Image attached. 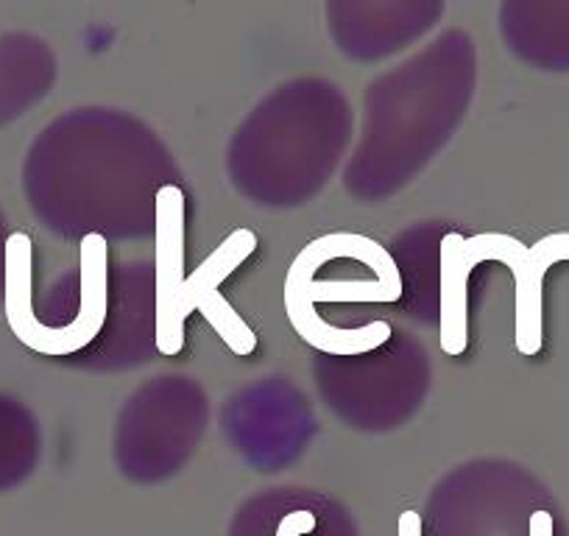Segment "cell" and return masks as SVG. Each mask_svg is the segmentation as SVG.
<instances>
[{
	"label": "cell",
	"instance_id": "6da1fadb",
	"mask_svg": "<svg viewBox=\"0 0 569 536\" xmlns=\"http://www.w3.org/2000/svg\"><path fill=\"white\" fill-rule=\"evenodd\" d=\"M402 275L386 246L358 232H330L310 240L284 277V314L297 336L319 353L355 358L391 338L388 321L336 327L316 314L319 302H397Z\"/></svg>",
	"mask_w": 569,
	"mask_h": 536
},
{
	"label": "cell",
	"instance_id": "7a4b0ae2",
	"mask_svg": "<svg viewBox=\"0 0 569 536\" xmlns=\"http://www.w3.org/2000/svg\"><path fill=\"white\" fill-rule=\"evenodd\" d=\"M81 299L70 325H42L34 314V246L26 232H12L3 244V302L9 330L34 353L64 358L90 347L101 336L109 314V246L101 232H87L79 244Z\"/></svg>",
	"mask_w": 569,
	"mask_h": 536
},
{
	"label": "cell",
	"instance_id": "3957f363",
	"mask_svg": "<svg viewBox=\"0 0 569 536\" xmlns=\"http://www.w3.org/2000/svg\"><path fill=\"white\" fill-rule=\"evenodd\" d=\"M257 249V235L251 229L240 227L229 232L221 240L216 251L199 262L193 275L184 277L177 294V319L184 327L188 316L199 310L207 319V325L221 336V341L232 349L234 355L246 358L257 349V336L243 316L229 305V299L221 294V282L232 275L234 268L243 266Z\"/></svg>",
	"mask_w": 569,
	"mask_h": 536
},
{
	"label": "cell",
	"instance_id": "277c9868",
	"mask_svg": "<svg viewBox=\"0 0 569 536\" xmlns=\"http://www.w3.org/2000/svg\"><path fill=\"white\" fill-rule=\"evenodd\" d=\"M184 193L162 185L154 196V341L168 358L182 353L184 327L177 319V294L184 280Z\"/></svg>",
	"mask_w": 569,
	"mask_h": 536
},
{
	"label": "cell",
	"instance_id": "5b68a950",
	"mask_svg": "<svg viewBox=\"0 0 569 536\" xmlns=\"http://www.w3.org/2000/svg\"><path fill=\"white\" fill-rule=\"evenodd\" d=\"M478 260H497L511 268L513 282H517V349L522 355H536L545 341V321H541V308H545V275L547 268L556 266L550 240L541 238L539 244L525 246L513 235L502 232H480L472 235Z\"/></svg>",
	"mask_w": 569,
	"mask_h": 536
},
{
	"label": "cell",
	"instance_id": "8992f818",
	"mask_svg": "<svg viewBox=\"0 0 569 536\" xmlns=\"http://www.w3.org/2000/svg\"><path fill=\"white\" fill-rule=\"evenodd\" d=\"M480 266L472 238L447 232L441 238V349L452 358L469 347V277Z\"/></svg>",
	"mask_w": 569,
	"mask_h": 536
},
{
	"label": "cell",
	"instance_id": "52a82bcc",
	"mask_svg": "<svg viewBox=\"0 0 569 536\" xmlns=\"http://www.w3.org/2000/svg\"><path fill=\"white\" fill-rule=\"evenodd\" d=\"M316 528V514L297 508V512L284 514L277 525V536H305Z\"/></svg>",
	"mask_w": 569,
	"mask_h": 536
},
{
	"label": "cell",
	"instance_id": "ba28073f",
	"mask_svg": "<svg viewBox=\"0 0 569 536\" xmlns=\"http://www.w3.org/2000/svg\"><path fill=\"white\" fill-rule=\"evenodd\" d=\"M552 514L545 512V508H536L530 514V525H528V536H552Z\"/></svg>",
	"mask_w": 569,
	"mask_h": 536
},
{
	"label": "cell",
	"instance_id": "9c48e42d",
	"mask_svg": "<svg viewBox=\"0 0 569 536\" xmlns=\"http://www.w3.org/2000/svg\"><path fill=\"white\" fill-rule=\"evenodd\" d=\"M397 536H421V517L419 512L408 508L397 519Z\"/></svg>",
	"mask_w": 569,
	"mask_h": 536
},
{
	"label": "cell",
	"instance_id": "30bf717a",
	"mask_svg": "<svg viewBox=\"0 0 569 536\" xmlns=\"http://www.w3.org/2000/svg\"><path fill=\"white\" fill-rule=\"evenodd\" d=\"M550 240V249L556 255V262L569 260V232H556V235H547Z\"/></svg>",
	"mask_w": 569,
	"mask_h": 536
}]
</instances>
